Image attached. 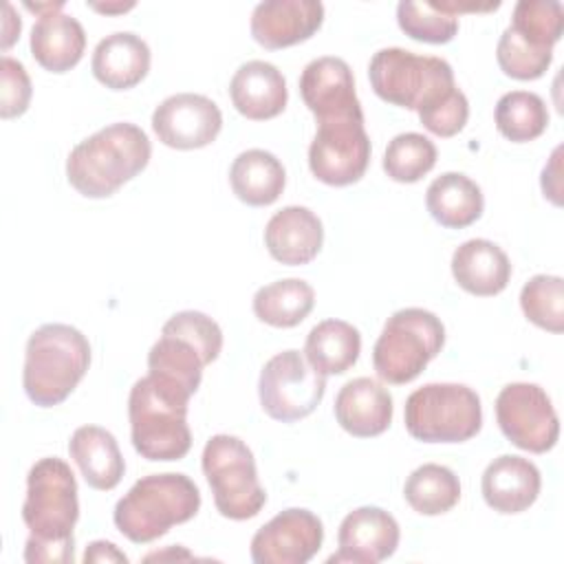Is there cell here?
Here are the masks:
<instances>
[{"label": "cell", "mask_w": 564, "mask_h": 564, "mask_svg": "<svg viewBox=\"0 0 564 564\" xmlns=\"http://www.w3.org/2000/svg\"><path fill=\"white\" fill-rule=\"evenodd\" d=\"M452 275L463 291L478 297H491L507 289L511 262L496 242L471 238L452 253Z\"/></svg>", "instance_id": "obj_24"}, {"label": "cell", "mask_w": 564, "mask_h": 564, "mask_svg": "<svg viewBox=\"0 0 564 564\" xmlns=\"http://www.w3.org/2000/svg\"><path fill=\"white\" fill-rule=\"evenodd\" d=\"M399 29L419 42L447 44L458 33V18L441 9L438 2H399L397 4Z\"/></svg>", "instance_id": "obj_36"}, {"label": "cell", "mask_w": 564, "mask_h": 564, "mask_svg": "<svg viewBox=\"0 0 564 564\" xmlns=\"http://www.w3.org/2000/svg\"><path fill=\"white\" fill-rule=\"evenodd\" d=\"M189 392L154 372L134 381L128 397L132 447L148 460H178L192 447Z\"/></svg>", "instance_id": "obj_3"}, {"label": "cell", "mask_w": 564, "mask_h": 564, "mask_svg": "<svg viewBox=\"0 0 564 564\" xmlns=\"http://www.w3.org/2000/svg\"><path fill=\"white\" fill-rule=\"evenodd\" d=\"M324 22V4L317 0H267L251 13V37L269 48H286L317 33Z\"/></svg>", "instance_id": "obj_18"}, {"label": "cell", "mask_w": 564, "mask_h": 564, "mask_svg": "<svg viewBox=\"0 0 564 564\" xmlns=\"http://www.w3.org/2000/svg\"><path fill=\"white\" fill-rule=\"evenodd\" d=\"M150 46L130 31H117L99 40L93 51L90 68L99 84L110 90L134 88L150 70Z\"/></svg>", "instance_id": "obj_23"}, {"label": "cell", "mask_w": 564, "mask_h": 564, "mask_svg": "<svg viewBox=\"0 0 564 564\" xmlns=\"http://www.w3.org/2000/svg\"><path fill=\"white\" fill-rule=\"evenodd\" d=\"M361 352L359 330L344 319H324L315 324L304 344L306 361L324 377L344 375L355 366Z\"/></svg>", "instance_id": "obj_29"}, {"label": "cell", "mask_w": 564, "mask_h": 564, "mask_svg": "<svg viewBox=\"0 0 564 564\" xmlns=\"http://www.w3.org/2000/svg\"><path fill=\"white\" fill-rule=\"evenodd\" d=\"M229 185L242 203L251 207H267L284 192L286 172L275 154L251 148L234 159L229 167Z\"/></svg>", "instance_id": "obj_28"}, {"label": "cell", "mask_w": 564, "mask_h": 564, "mask_svg": "<svg viewBox=\"0 0 564 564\" xmlns=\"http://www.w3.org/2000/svg\"><path fill=\"white\" fill-rule=\"evenodd\" d=\"M496 59L505 75L529 82L546 73L553 62V48H540L507 26L498 40Z\"/></svg>", "instance_id": "obj_37"}, {"label": "cell", "mask_w": 564, "mask_h": 564, "mask_svg": "<svg viewBox=\"0 0 564 564\" xmlns=\"http://www.w3.org/2000/svg\"><path fill=\"white\" fill-rule=\"evenodd\" d=\"M150 156L152 143L148 134L134 123L117 121L70 150L66 178L86 198H108L141 174Z\"/></svg>", "instance_id": "obj_2"}, {"label": "cell", "mask_w": 564, "mask_h": 564, "mask_svg": "<svg viewBox=\"0 0 564 564\" xmlns=\"http://www.w3.org/2000/svg\"><path fill=\"white\" fill-rule=\"evenodd\" d=\"M392 394L370 377L344 383L335 397L337 423L357 438L383 434L392 423Z\"/></svg>", "instance_id": "obj_21"}, {"label": "cell", "mask_w": 564, "mask_h": 564, "mask_svg": "<svg viewBox=\"0 0 564 564\" xmlns=\"http://www.w3.org/2000/svg\"><path fill=\"white\" fill-rule=\"evenodd\" d=\"M443 322L425 308L408 306L388 317L372 348V366L386 383H410L441 352Z\"/></svg>", "instance_id": "obj_8"}, {"label": "cell", "mask_w": 564, "mask_h": 564, "mask_svg": "<svg viewBox=\"0 0 564 564\" xmlns=\"http://www.w3.org/2000/svg\"><path fill=\"white\" fill-rule=\"evenodd\" d=\"M220 128V108L198 93L170 95L152 112L154 134L163 145L174 150L205 148L216 141Z\"/></svg>", "instance_id": "obj_15"}, {"label": "cell", "mask_w": 564, "mask_h": 564, "mask_svg": "<svg viewBox=\"0 0 564 564\" xmlns=\"http://www.w3.org/2000/svg\"><path fill=\"white\" fill-rule=\"evenodd\" d=\"M496 421L516 447L533 454L553 449L560 436L557 412L538 383H507L496 397Z\"/></svg>", "instance_id": "obj_12"}, {"label": "cell", "mask_w": 564, "mask_h": 564, "mask_svg": "<svg viewBox=\"0 0 564 564\" xmlns=\"http://www.w3.org/2000/svg\"><path fill=\"white\" fill-rule=\"evenodd\" d=\"M560 152H562V148H555L553 154H551L549 165H544V170H542V192H544V196H549L555 205L562 203V198H560L562 187H560V176H557V174H560Z\"/></svg>", "instance_id": "obj_39"}, {"label": "cell", "mask_w": 564, "mask_h": 564, "mask_svg": "<svg viewBox=\"0 0 564 564\" xmlns=\"http://www.w3.org/2000/svg\"><path fill=\"white\" fill-rule=\"evenodd\" d=\"M0 79H2V101H0V117L2 119H13L26 112L31 104V79L22 62L2 55L0 59Z\"/></svg>", "instance_id": "obj_38"}, {"label": "cell", "mask_w": 564, "mask_h": 564, "mask_svg": "<svg viewBox=\"0 0 564 564\" xmlns=\"http://www.w3.org/2000/svg\"><path fill=\"white\" fill-rule=\"evenodd\" d=\"M494 119L498 132L505 139L513 143H527L546 130L549 110L540 95L529 90H511L498 99Z\"/></svg>", "instance_id": "obj_32"}, {"label": "cell", "mask_w": 564, "mask_h": 564, "mask_svg": "<svg viewBox=\"0 0 564 564\" xmlns=\"http://www.w3.org/2000/svg\"><path fill=\"white\" fill-rule=\"evenodd\" d=\"M86 48L84 26L68 13L40 15L31 29V55L51 73H66L79 64Z\"/></svg>", "instance_id": "obj_26"}, {"label": "cell", "mask_w": 564, "mask_h": 564, "mask_svg": "<svg viewBox=\"0 0 564 564\" xmlns=\"http://www.w3.org/2000/svg\"><path fill=\"white\" fill-rule=\"evenodd\" d=\"M405 430L423 443H465L482 427V405L465 383H425L405 399Z\"/></svg>", "instance_id": "obj_9"}, {"label": "cell", "mask_w": 564, "mask_h": 564, "mask_svg": "<svg viewBox=\"0 0 564 564\" xmlns=\"http://www.w3.org/2000/svg\"><path fill=\"white\" fill-rule=\"evenodd\" d=\"M509 26L527 42L553 48L564 31V9L555 0H520L513 7Z\"/></svg>", "instance_id": "obj_35"}, {"label": "cell", "mask_w": 564, "mask_h": 564, "mask_svg": "<svg viewBox=\"0 0 564 564\" xmlns=\"http://www.w3.org/2000/svg\"><path fill=\"white\" fill-rule=\"evenodd\" d=\"M436 165V145L419 132L397 134L383 152V172L397 183H416Z\"/></svg>", "instance_id": "obj_33"}, {"label": "cell", "mask_w": 564, "mask_h": 564, "mask_svg": "<svg viewBox=\"0 0 564 564\" xmlns=\"http://www.w3.org/2000/svg\"><path fill=\"white\" fill-rule=\"evenodd\" d=\"M540 469L524 456L502 454L494 458L480 480L485 502L498 513H522L540 496Z\"/></svg>", "instance_id": "obj_19"}, {"label": "cell", "mask_w": 564, "mask_h": 564, "mask_svg": "<svg viewBox=\"0 0 564 564\" xmlns=\"http://www.w3.org/2000/svg\"><path fill=\"white\" fill-rule=\"evenodd\" d=\"M300 95L317 123L333 119H364L352 70L341 57L324 55L308 62L300 75Z\"/></svg>", "instance_id": "obj_16"}, {"label": "cell", "mask_w": 564, "mask_h": 564, "mask_svg": "<svg viewBox=\"0 0 564 564\" xmlns=\"http://www.w3.org/2000/svg\"><path fill=\"white\" fill-rule=\"evenodd\" d=\"M229 97L242 117L267 121L286 108V79L271 62L251 59L240 64L234 73L229 82Z\"/></svg>", "instance_id": "obj_22"}, {"label": "cell", "mask_w": 564, "mask_h": 564, "mask_svg": "<svg viewBox=\"0 0 564 564\" xmlns=\"http://www.w3.org/2000/svg\"><path fill=\"white\" fill-rule=\"evenodd\" d=\"M264 245L271 258L282 264H308L324 245L322 220L308 207H282L264 227Z\"/></svg>", "instance_id": "obj_20"}, {"label": "cell", "mask_w": 564, "mask_h": 564, "mask_svg": "<svg viewBox=\"0 0 564 564\" xmlns=\"http://www.w3.org/2000/svg\"><path fill=\"white\" fill-rule=\"evenodd\" d=\"M326 377L319 375L300 350L273 355L260 370L258 397L262 410L282 423L308 416L324 399Z\"/></svg>", "instance_id": "obj_11"}, {"label": "cell", "mask_w": 564, "mask_h": 564, "mask_svg": "<svg viewBox=\"0 0 564 564\" xmlns=\"http://www.w3.org/2000/svg\"><path fill=\"white\" fill-rule=\"evenodd\" d=\"M368 79L379 99L416 115L432 110L458 88L443 57L416 55L399 46L381 48L370 57Z\"/></svg>", "instance_id": "obj_6"}, {"label": "cell", "mask_w": 564, "mask_h": 564, "mask_svg": "<svg viewBox=\"0 0 564 564\" xmlns=\"http://www.w3.org/2000/svg\"><path fill=\"white\" fill-rule=\"evenodd\" d=\"M223 350L220 326L200 311H178L161 328V337L148 352V370L183 386L194 394L203 368Z\"/></svg>", "instance_id": "obj_7"}, {"label": "cell", "mask_w": 564, "mask_h": 564, "mask_svg": "<svg viewBox=\"0 0 564 564\" xmlns=\"http://www.w3.org/2000/svg\"><path fill=\"white\" fill-rule=\"evenodd\" d=\"M251 306L260 322L275 328H293L313 311L315 291L306 280L286 278L260 286Z\"/></svg>", "instance_id": "obj_30"}, {"label": "cell", "mask_w": 564, "mask_h": 564, "mask_svg": "<svg viewBox=\"0 0 564 564\" xmlns=\"http://www.w3.org/2000/svg\"><path fill=\"white\" fill-rule=\"evenodd\" d=\"M403 498L421 516H441L460 500V480L449 467L425 463L408 476Z\"/></svg>", "instance_id": "obj_31"}, {"label": "cell", "mask_w": 564, "mask_h": 564, "mask_svg": "<svg viewBox=\"0 0 564 564\" xmlns=\"http://www.w3.org/2000/svg\"><path fill=\"white\" fill-rule=\"evenodd\" d=\"M322 542V520L308 509L291 507L253 533L249 553L256 564H306Z\"/></svg>", "instance_id": "obj_14"}, {"label": "cell", "mask_w": 564, "mask_h": 564, "mask_svg": "<svg viewBox=\"0 0 564 564\" xmlns=\"http://www.w3.org/2000/svg\"><path fill=\"white\" fill-rule=\"evenodd\" d=\"M68 454L93 489L110 491L123 478L126 463L117 438L99 425L77 427L68 441Z\"/></svg>", "instance_id": "obj_25"}, {"label": "cell", "mask_w": 564, "mask_h": 564, "mask_svg": "<svg viewBox=\"0 0 564 564\" xmlns=\"http://www.w3.org/2000/svg\"><path fill=\"white\" fill-rule=\"evenodd\" d=\"M79 518L77 480L66 460L40 458L26 476L22 520L29 529L24 560L29 564L73 562V529Z\"/></svg>", "instance_id": "obj_1"}, {"label": "cell", "mask_w": 564, "mask_h": 564, "mask_svg": "<svg viewBox=\"0 0 564 564\" xmlns=\"http://www.w3.org/2000/svg\"><path fill=\"white\" fill-rule=\"evenodd\" d=\"M20 31H22V22H20V18H15L13 7L7 2L4 4V22H2V48L4 51L20 37Z\"/></svg>", "instance_id": "obj_41"}, {"label": "cell", "mask_w": 564, "mask_h": 564, "mask_svg": "<svg viewBox=\"0 0 564 564\" xmlns=\"http://www.w3.org/2000/svg\"><path fill=\"white\" fill-rule=\"evenodd\" d=\"M370 163V137L364 119H333L317 123L308 145V167L326 185L357 183Z\"/></svg>", "instance_id": "obj_13"}, {"label": "cell", "mask_w": 564, "mask_h": 564, "mask_svg": "<svg viewBox=\"0 0 564 564\" xmlns=\"http://www.w3.org/2000/svg\"><path fill=\"white\" fill-rule=\"evenodd\" d=\"M200 465L223 518L249 520L260 513L267 494L258 480L253 452L242 438L231 434L212 436L203 447Z\"/></svg>", "instance_id": "obj_10"}, {"label": "cell", "mask_w": 564, "mask_h": 564, "mask_svg": "<svg viewBox=\"0 0 564 564\" xmlns=\"http://www.w3.org/2000/svg\"><path fill=\"white\" fill-rule=\"evenodd\" d=\"M399 522L381 507L352 509L339 524L337 553L328 562L377 564L388 560L399 546Z\"/></svg>", "instance_id": "obj_17"}, {"label": "cell", "mask_w": 564, "mask_h": 564, "mask_svg": "<svg viewBox=\"0 0 564 564\" xmlns=\"http://www.w3.org/2000/svg\"><path fill=\"white\" fill-rule=\"evenodd\" d=\"M84 562H128L126 553H121L112 542L106 540H95L88 544L86 553H84Z\"/></svg>", "instance_id": "obj_40"}, {"label": "cell", "mask_w": 564, "mask_h": 564, "mask_svg": "<svg viewBox=\"0 0 564 564\" xmlns=\"http://www.w3.org/2000/svg\"><path fill=\"white\" fill-rule=\"evenodd\" d=\"M200 509V491L185 474H150L139 478L115 505V527L134 544L165 535L174 524L192 520Z\"/></svg>", "instance_id": "obj_5"}, {"label": "cell", "mask_w": 564, "mask_h": 564, "mask_svg": "<svg viewBox=\"0 0 564 564\" xmlns=\"http://www.w3.org/2000/svg\"><path fill=\"white\" fill-rule=\"evenodd\" d=\"M520 306L524 317L549 330H564V282L560 275L538 273L520 291Z\"/></svg>", "instance_id": "obj_34"}, {"label": "cell", "mask_w": 564, "mask_h": 564, "mask_svg": "<svg viewBox=\"0 0 564 564\" xmlns=\"http://www.w3.org/2000/svg\"><path fill=\"white\" fill-rule=\"evenodd\" d=\"M425 207L441 227L463 229L482 216L485 198L476 181L460 172H445L430 183Z\"/></svg>", "instance_id": "obj_27"}, {"label": "cell", "mask_w": 564, "mask_h": 564, "mask_svg": "<svg viewBox=\"0 0 564 564\" xmlns=\"http://www.w3.org/2000/svg\"><path fill=\"white\" fill-rule=\"evenodd\" d=\"M132 7H134V2H128V4H90V9L101 11V13H123Z\"/></svg>", "instance_id": "obj_42"}, {"label": "cell", "mask_w": 564, "mask_h": 564, "mask_svg": "<svg viewBox=\"0 0 564 564\" xmlns=\"http://www.w3.org/2000/svg\"><path fill=\"white\" fill-rule=\"evenodd\" d=\"M90 366V344L70 324H44L26 339L22 386L31 403L59 405L84 379Z\"/></svg>", "instance_id": "obj_4"}]
</instances>
